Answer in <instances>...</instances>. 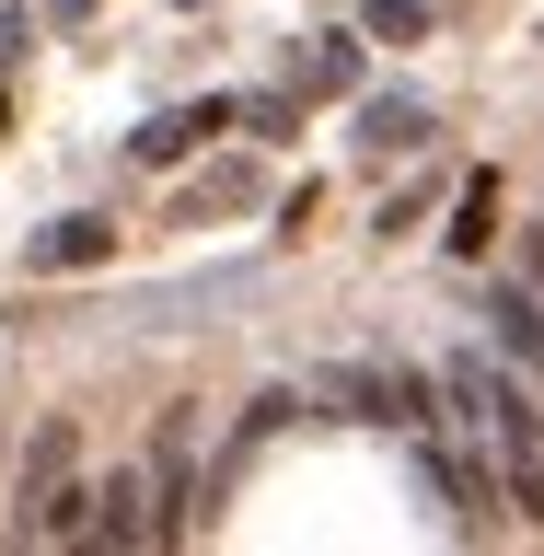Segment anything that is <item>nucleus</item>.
Masks as SVG:
<instances>
[{
	"label": "nucleus",
	"instance_id": "obj_4",
	"mask_svg": "<svg viewBox=\"0 0 544 556\" xmlns=\"http://www.w3.org/2000/svg\"><path fill=\"white\" fill-rule=\"evenodd\" d=\"M93 255H116V220H59L24 243V267H93Z\"/></svg>",
	"mask_w": 544,
	"mask_h": 556
},
{
	"label": "nucleus",
	"instance_id": "obj_3",
	"mask_svg": "<svg viewBox=\"0 0 544 556\" xmlns=\"http://www.w3.org/2000/svg\"><path fill=\"white\" fill-rule=\"evenodd\" d=\"M69 476H81V429H69V417H47V429L12 452V498H24V521H35V498H47V486H69Z\"/></svg>",
	"mask_w": 544,
	"mask_h": 556
},
{
	"label": "nucleus",
	"instance_id": "obj_1",
	"mask_svg": "<svg viewBox=\"0 0 544 556\" xmlns=\"http://www.w3.org/2000/svg\"><path fill=\"white\" fill-rule=\"evenodd\" d=\"M186 521H198V406H174L163 441H151V556H163Z\"/></svg>",
	"mask_w": 544,
	"mask_h": 556
},
{
	"label": "nucleus",
	"instance_id": "obj_7",
	"mask_svg": "<svg viewBox=\"0 0 544 556\" xmlns=\"http://www.w3.org/2000/svg\"><path fill=\"white\" fill-rule=\"evenodd\" d=\"M486 220H498V174L464 186V220H452V255H486Z\"/></svg>",
	"mask_w": 544,
	"mask_h": 556
},
{
	"label": "nucleus",
	"instance_id": "obj_2",
	"mask_svg": "<svg viewBox=\"0 0 544 556\" xmlns=\"http://www.w3.org/2000/svg\"><path fill=\"white\" fill-rule=\"evenodd\" d=\"M69 545H93V556H151V476L116 464L104 498H93V533H69Z\"/></svg>",
	"mask_w": 544,
	"mask_h": 556
},
{
	"label": "nucleus",
	"instance_id": "obj_5",
	"mask_svg": "<svg viewBox=\"0 0 544 556\" xmlns=\"http://www.w3.org/2000/svg\"><path fill=\"white\" fill-rule=\"evenodd\" d=\"M359 139H371V151H429V104H417V93L359 104Z\"/></svg>",
	"mask_w": 544,
	"mask_h": 556
},
{
	"label": "nucleus",
	"instance_id": "obj_10",
	"mask_svg": "<svg viewBox=\"0 0 544 556\" xmlns=\"http://www.w3.org/2000/svg\"><path fill=\"white\" fill-rule=\"evenodd\" d=\"M59 12H93V0H59Z\"/></svg>",
	"mask_w": 544,
	"mask_h": 556
},
{
	"label": "nucleus",
	"instance_id": "obj_8",
	"mask_svg": "<svg viewBox=\"0 0 544 556\" xmlns=\"http://www.w3.org/2000/svg\"><path fill=\"white\" fill-rule=\"evenodd\" d=\"M359 35H382V47H417V35H429V12H417V0H371V24Z\"/></svg>",
	"mask_w": 544,
	"mask_h": 556
},
{
	"label": "nucleus",
	"instance_id": "obj_6",
	"mask_svg": "<svg viewBox=\"0 0 544 556\" xmlns=\"http://www.w3.org/2000/svg\"><path fill=\"white\" fill-rule=\"evenodd\" d=\"M208 128H220V104H186V116H163V128H139V163H174V151H198Z\"/></svg>",
	"mask_w": 544,
	"mask_h": 556
},
{
	"label": "nucleus",
	"instance_id": "obj_9",
	"mask_svg": "<svg viewBox=\"0 0 544 556\" xmlns=\"http://www.w3.org/2000/svg\"><path fill=\"white\" fill-rule=\"evenodd\" d=\"M0 498H12V441H0Z\"/></svg>",
	"mask_w": 544,
	"mask_h": 556
}]
</instances>
